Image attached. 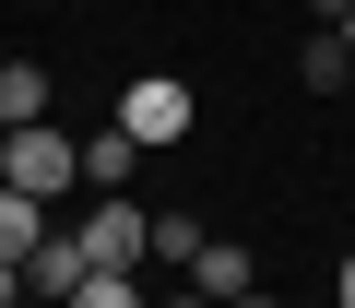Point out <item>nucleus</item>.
Returning a JSON list of instances; mask_svg holds the SVG:
<instances>
[{"label":"nucleus","instance_id":"nucleus-1","mask_svg":"<svg viewBox=\"0 0 355 308\" xmlns=\"http://www.w3.org/2000/svg\"><path fill=\"white\" fill-rule=\"evenodd\" d=\"M0 190H24V202H60V190H83V142H71L60 119H24L12 142H0Z\"/></svg>","mask_w":355,"mask_h":308},{"label":"nucleus","instance_id":"nucleus-2","mask_svg":"<svg viewBox=\"0 0 355 308\" xmlns=\"http://www.w3.org/2000/svg\"><path fill=\"white\" fill-rule=\"evenodd\" d=\"M119 130H130L142 154H178V142H190V83H178V71L119 83Z\"/></svg>","mask_w":355,"mask_h":308},{"label":"nucleus","instance_id":"nucleus-3","mask_svg":"<svg viewBox=\"0 0 355 308\" xmlns=\"http://www.w3.org/2000/svg\"><path fill=\"white\" fill-rule=\"evenodd\" d=\"M83 261H95V273H142V261H154V214H142L130 190H95V214H83Z\"/></svg>","mask_w":355,"mask_h":308},{"label":"nucleus","instance_id":"nucleus-4","mask_svg":"<svg viewBox=\"0 0 355 308\" xmlns=\"http://www.w3.org/2000/svg\"><path fill=\"white\" fill-rule=\"evenodd\" d=\"M178 273H190V284H202V296H214V308H225V296H249V284H261V273H249V249H237V237H202V249H190V261H178Z\"/></svg>","mask_w":355,"mask_h":308},{"label":"nucleus","instance_id":"nucleus-5","mask_svg":"<svg viewBox=\"0 0 355 308\" xmlns=\"http://www.w3.org/2000/svg\"><path fill=\"white\" fill-rule=\"evenodd\" d=\"M83 273H95V261H83V237H36V249H24V296H71Z\"/></svg>","mask_w":355,"mask_h":308},{"label":"nucleus","instance_id":"nucleus-6","mask_svg":"<svg viewBox=\"0 0 355 308\" xmlns=\"http://www.w3.org/2000/svg\"><path fill=\"white\" fill-rule=\"evenodd\" d=\"M48 95H60V83H48L36 60H0V130H24V119H48Z\"/></svg>","mask_w":355,"mask_h":308},{"label":"nucleus","instance_id":"nucleus-7","mask_svg":"<svg viewBox=\"0 0 355 308\" xmlns=\"http://www.w3.org/2000/svg\"><path fill=\"white\" fill-rule=\"evenodd\" d=\"M130 166H142L130 130H95V142H83V190H130Z\"/></svg>","mask_w":355,"mask_h":308},{"label":"nucleus","instance_id":"nucleus-8","mask_svg":"<svg viewBox=\"0 0 355 308\" xmlns=\"http://www.w3.org/2000/svg\"><path fill=\"white\" fill-rule=\"evenodd\" d=\"M296 83H308V95H343V83H355V60H343V36H331V24L296 48Z\"/></svg>","mask_w":355,"mask_h":308},{"label":"nucleus","instance_id":"nucleus-9","mask_svg":"<svg viewBox=\"0 0 355 308\" xmlns=\"http://www.w3.org/2000/svg\"><path fill=\"white\" fill-rule=\"evenodd\" d=\"M48 237V202H24V190H0V261H24Z\"/></svg>","mask_w":355,"mask_h":308},{"label":"nucleus","instance_id":"nucleus-10","mask_svg":"<svg viewBox=\"0 0 355 308\" xmlns=\"http://www.w3.org/2000/svg\"><path fill=\"white\" fill-rule=\"evenodd\" d=\"M60 308H154V296H142V284H130V273H83V284H71V296H60Z\"/></svg>","mask_w":355,"mask_h":308},{"label":"nucleus","instance_id":"nucleus-11","mask_svg":"<svg viewBox=\"0 0 355 308\" xmlns=\"http://www.w3.org/2000/svg\"><path fill=\"white\" fill-rule=\"evenodd\" d=\"M12 296H24V261H0V308H12Z\"/></svg>","mask_w":355,"mask_h":308},{"label":"nucleus","instance_id":"nucleus-12","mask_svg":"<svg viewBox=\"0 0 355 308\" xmlns=\"http://www.w3.org/2000/svg\"><path fill=\"white\" fill-rule=\"evenodd\" d=\"M331 296H343V308H355V249H343V273H331Z\"/></svg>","mask_w":355,"mask_h":308},{"label":"nucleus","instance_id":"nucleus-13","mask_svg":"<svg viewBox=\"0 0 355 308\" xmlns=\"http://www.w3.org/2000/svg\"><path fill=\"white\" fill-rule=\"evenodd\" d=\"M308 12H320V24H343V12H355V0H308Z\"/></svg>","mask_w":355,"mask_h":308},{"label":"nucleus","instance_id":"nucleus-14","mask_svg":"<svg viewBox=\"0 0 355 308\" xmlns=\"http://www.w3.org/2000/svg\"><path fill=\"white\" fill-rule=\"evenodd\" d=\"M166 308H214V296H202V284H178V296H166Z\"/></svg>","mask_w":355,"mask_h":308},{"label":"nucleus","instance_id":"nucleus-15","mask_svg":"<svg viewBox=\"0 0 355 308\" xmlns=\"http://www.w3.org/2000/svg\"><path fill=\"white\" fill-rule=\"evenodd\" d=\"M225 308H272V296H261V284H249V296H225Z\"/></svg>","mask_w":355,"mask_h":308},{"label":"nucleus","instance_id":"nucleus-16","mask_svg":"<svg viewBox=\"0 0 355 308\" xmlns=\"http://www.w3.org/2000/svg\"><path fill=\"white\" fill-rule=\"evenodd\" d=\"M331 36H343V60H355V12H343V24H331Z\"/></svg>","mask_w":355,"mask_h":308},{"label":"nucleus","instance_id":"nucleus-17","mask_svg":"<svg viewBox=\"0 0 355 308\" xmlns=\"http://www.w3.org/2000/svg\"><path fill=\"white\" fill-rule=\"evenodd\" d=\"M0 142H12V130H0Z\"/></svg>","mask_w":355,"mask_h":308}]
</instances>
